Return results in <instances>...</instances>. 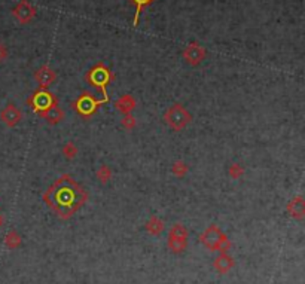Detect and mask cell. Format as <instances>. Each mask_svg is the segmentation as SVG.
Masks as SVG:
<instances>
[{"label": "cell", "mask_w": 305, "mask_h": 284, "mask_svg": "<svg viewBox=\"0 0 305 284\" xmlns=\"http://www.w3.org/2000/svg\"><path fill=\"white\" fill-rule=\"evenodd\" d=\"M46 204L61 218H70L87 201V193L70 176H61L45 193Z\"/></svg>", "instance_id": "cell-1"}, {"label": "cell", "mask_w": 305, "mask_h": 284, "mask_svg": "<svg viewBox=\"0 0 305 284\" xmlns=\"http://www.w3.org/2000/svg\"><path fill=\"white\" fill-rule=\"evenodd\" d=\"M165 121L168 122V125L173 129H182L183 126H186L191 122V115L188 113V110L183 106L174 104L167 110Z\"/></svg>", "instance_id": "cell-2"}, {"label": "cell", "mask_w": 305, "mask_h": 284, "mask_svg": "<svg viewBox=\"0 0 305 284\" xmlns=\"http://www.w3.org/2000/svg\"><path fill=\"white\" fill-rule=\"evenodd\" d=\"M112 79V75H110V72L107 70V67L106 65H103V64H98V65H95L91 72H90V81L94 84V85H97V87H100L101 90H103V94L106 95V85H107V82Z\"/></svg>", "instance_id": "cell-3"}, {"label": "cell", "mask_w": 305, "mask_h": 284, "mask_svg": "<svg viewBox=\"0 0 305 284\" xmlns=\"http://www.w3.org/2000/svg\"><path fill=\"white\" fill-rule=\"evenodd\" d=\"M12 14H14V17H15L20 23L27 24V23H30V21L34 18L36 9H34V6H31V5L27 2V0H23V2H20V3L14 8Z\"/></svg>", "instance_id": "cell-4"}, {"label": "cell", "mask_w": 305, "mask_h": 284, "mask_svg": "<svg viewBox=\"0 0 305 284\" xmlns=\"http://www.w3.org/2000/svg\"><path fill=\"white\" fill-rule=\"evenodd\" d=\"M183 57H185V60H186L189 64L195 65V64H198V63H201V61L204 60L206 51H204V48H201L198 43H189V45L186 46L185 52H183Z\"/></svg>", "instance_id": "cell-5"}, {"label": "cell", "mask_w": 305, "mask_h": 284, "mask_svg": "<svg viewBox=\"0 0 305 284\" xmlns=\"http://www.w3.org/2000/svg\"><path fill=\"white\" fill-rule=\"evenodd\" d=\"M0 118H2V121L8 125V126H14L20 122L21 119V112L14 106V104H8L2 113H0Z\"/></svg>", "instance_id": "cell-6"}, {"label": "cell", "mask_w": 305, "mask_h": 284, "mask_svg": "<svg viewBox=\"0 0 305 284\" xmlns=\"http://www.w3.org/2000/svg\"><path fill=\"white\" fill-rule=\"evenodd\" d=\"M52 103H54V100H52V97H51V94H48V93H45V91H40V93H37L36 95H34V100H33V104H34V109L39 112V110H42V113L45 112H49L52 107Z\"/></svg>", "instance_id": "cell-7"}, {"label": "cell", "mask_w": 305, "mask_h": 284, "mask_svg": "<svg viewBox=\"0 0 305 284\" xmlns=\"http://www.w3.org/2000/svg\"><path fill=\"white\" fill-rule=\"evenodd\" d=\"M36 79H37V82L42 87H49L55 81V73L52 72L49 67L45 65V67L39 68V72L36 73Z\"/></svg>", "instance_id": "cell-8"}, {"label": "cell", "mask_w": 305, "mask_h": 284, "mask_svg": "<svg viewBox=\"0 0 305 284\" xmlns=\"http://www.w3.org/2000/svg\"><path fill=\"white\" fill-rule=\"evenodd\" d=\"M100 103L98 101H94L92 98L90 97H82L79 101H78V110H81L84 115H90L95 110V107L98 106Z\"/></svg>", "instance_id": "cell-9"}, {"label": "cell", "mask_w": 305, "mask_h": 284, "mask_svg": "<svg viewBox=\"0 0 305 284\" xmlns=\"http://www.w3.org/2000/svg\"><path fill=\"white\" fill-rule=\"evenodd\" d=\"M131 2L136 5V17H134V26H137L140 12L143 11V8H145V6L151 5V3L153 2V0H131Z\"/></svg>", "instance_id": "cell-10"}, {"label": "cell", "mask_w": 305, "mask_h": 284, "mask_svg": "<svg viewBox=\"0 0 305 284\" xmlns=\"http://www.w3.org/2000/svg\"><path fill=\"white\" fill-rule=\"evenodd\" d=\"M6 55H8V51H6L5 45L0 43V61H3L6 58Z\"/></svg>", "instance_id": "cell-11"}]
</instances>
